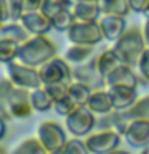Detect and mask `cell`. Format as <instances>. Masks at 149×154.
Returning <instances> with one entry per match:
<instances>
[{
  "instance_id": "obj_1",
  "label": "cell",
  "mask_w": 149,
  "mask_h": 154,
  "mask_svg": "<svg viewBox=\"0 0 149 154\" xmlns=\"http://www.w3.org/2000/svg\"><path fill=\"white\" fill-rule=\"evenodd\" d=\"M31 90L16 87L8 77L2 80L0 87V103H2V117L7 119H27L34 112L31 100Z\"/></svg>"
},
{
  "instance_id": "obj_2",
  "label": "cell",
  "mask_w": 149,
  "mask_h": 154,
  "mask_svg": "<svg viewBox=\"0 0 149 154\" xmlns=\"http://www.w3.org/2000/svg\"><path fill=\"white\" fill-rule=\"evenodd\" d=\"M112 48L123 64L132 66V67L138 66L143 53L147 48L146 38H144V34H143V27L130 26L123 32V35L117 42H114Z\"/></svg>"
},
{
  "instance_id": "obj_3",
  "label": "cell",
  "mask_w": 149,
  "mask_h": 154,
  "mask_svg": "<svg viewBox=\"0 0 149 154\" xmlns=\"http://www.w3.org/2000/svg\"><path fill=\"white\" fill-rule=\"evenodd\" d=\"M56 53V43L51 38H48L47 35H31L27 42H24L19 47L18 61L32 67H40L58 56Z\"/></svg>"
},
{
  "instance_id": "obj_4",
  "label": "cell",
  "mask_w": 149,
  "mask_h": 154,
  "mask_svg": "<svg viewBox=\"0 0 149 154\" xmlns=\"http://www.w3.org/2000/svg\"><path fill=\"white\" fill-rule=\"evenodd\" d=\"M8 79L13 82L16 87L27 90H38L43 87V82L40 79V72L38 67H32L27 64H23L21 61H11L7 64Z\"/></svg>"
},
{
  "instance_id": "obj_5",
  "label": "cell",
  "mask_w": 149,
  "mask_h": 154,
  "mask_svg": "<svg viewBox=\"0 0 149 154\" xmlns=\"http://www.w3.org/2000/svg\"><path fill=\"white\" fill-rule=\"evenodd\" d=\"M67 38L71 43L95 47L104 40V34L99 21H75L67 32Z\"/></svg>"
},
{
  "instance_id": "obj_6",
  "label": "cell",
  "mask_w": 149,
  "mask_h": 154,
  "mask_svg": "<svg viewBox=\"0 0 149 154\" xmlns=\"http://www.w3.org/2000/svg\"><path fill=\"white\" fill-rule=\"evenodd\" d=\"M96 114L88 106H80L75 112H72L69 117H66V128L72 137L84 138L88 137L90 132L96 128Z\"/></svg>"
},
{
  "instance_id": "obj_7",
  "label": "cell",
  "mask_w": 149,
  "mask_h": 154,
  "mask_svg": "<svg viewBox=\"0 0 149 154\" xmlns=\"http://www.w3.org/2000/svg\"><path fill=\"white\" fill-rule=\"evenodd\" d=\"M38 72H40V79L43 82V85L74 80L71 63L66 58H59V56H55L53 60H50L43 66H40L38 67Z\"/></svg>"
},
{
  "instance_id": "obj_8",
  "label": "cell",
  "mask_w": 149,
  "mask_h": 154,
  "mask_svg": "<svg viewBox=\"0 0 149 154\" xmlns=\"http://www.w3.org/2000/svg\"><path fill=\"white\" fill-rule=\"evenodd\" d=\"M122 143V135L115 130H99L90 133L85 138V144L91 154H109L119 149Z\"/></svg>"
},
{
  "instance_id": "obj_9",
  "label": "cell",
  "mask_w": 149,
  "mask_h": 154,
  "mask_svg": "<svg viewBox=\"0 0 149 154\" xmlns=\"http://www.w3.org/2000/svg\"><path fill=\"white\" fill-rule=\"evenodd\" d=\"M72 77L75 82H80L87 87H90L91 90H104V87H108L106 84V77L101 74L98 63H96V55L93 56V60H90L85 64L72 67Z\"/></svg>"
},
{
  "instance_id": "obj_10",
  "label": "cell",
  "mask_w": 149,
  "mask_h": 154,
  "mask_svg": "<svg viewBox=\"0 0 149 154\" xmlns=\"http://www.w3.org/2000/svg\"><path fill=\"white\" fill-rule=\"evenodd\" d=\"M37 137L50 152L62 149L66 146V143L69 141L67 135H66V130L58 122H53V120H45V122H42L38 125Z\"/></svg>"
},
{
  "instance_id": "obj_11",
  "label": "cell",
  "mask_w": 149,
  "mask_h": 154,
  "mask_svg": "<svg viewBox=\"0 0 149 154\" xmlns=\"http://www.w3.org/2000/svg\"><path fill=\"white\" fill-rule=\"evenodd\" d=\"M123 140L135 149L149 148V120L144 119L130 120L127 132L123 133Z\"/></svg>"
},
{
  "instance_id": "obj_12",
  "label": "cell",
  "mask_w": 149,
  "mask_h": 154,
  "mask_svg": "<svg viewBox=\"0 0 149 154\" xmlns=\"http://www.w3.org/2000/svg\"><path fill=\"white\" fill-rule=\"evenodd\" d=\"M19 23L29 31L31 35H47L53 29L51 18L42 11H26Z\"/></svg>"
},
{
  "instance_id": "obj_13",
  "label": "cell",
  "mask_w": 149,
  "mask_h": 154,
  "mask_svg": "<svg viewBox=\"0 0 149 154\" xmlns=\"http://www.w3.org/2000/svg\"><path fill=\"white\" fill-rule=\"evenodd\" d=\"M101 27H103L104 40L108 42H117L120 37L123 35V32L128 29L127 19L122 16H112V14H103V18L99 19Z\"/></svg>"
},
{
  "instance_id": "obj_14",
  "label": "cell",
  "mask_w": 149,
  "mask_h": 154,
  "mask_svg": "<svg viewBox=\"0 0 149 154\" xmlns=\"http://www.w3.org/2000/svg\"><path fill=\"white\" fill-rule=\"evenodd\" d=\"M109 91H111V96H112L115 111H127L139 100L136 88H132V87L115 85V87H109Z\"/></svg>"
},
{
  "instance_id": "obj_15",
  "label": "cell",
  "mask_w": 149,
  "mask_h": 154,
  "mask_svg": "<svg viewBox=\"0 0 149 154\" xmlns=\"http://www.w3.org/2000/svg\"><path fill=\"white\" fill-rule=\"evenodd\" d=\"M106 84L109 87H115V85H123V87H132V88H138L139 82V75H136L133 72L132 66L122 64L120 67H117L109 77H106Z\"/></svg>"
},
{
  "instance_id": "obj_16",
  "label": "cell",
  "mask_w": 149,
  "mask_h": 154,
  "mask_svg": "<svg viewBox=\"0 0 149 154\" xmlns=\"http://www.w3.org/2000/svg\"><path fill=\"white\" fill-rule=\"evenodd\" d=\"M31 38V34L19 21H8L0 27V40H10L23 45Z\"/></svg>"
},
{
  "instance_id": "obj_17",
  "label": "cell",
  "mask_w": 149,
  "mask_h": 154,
  "mask_svg": "<svg viewBox=\"0 0 149 154\" xmlns=\"http://www.w3.org/2000/svg\"><path fill=\"white\" fill-rule=\"evenodd\" d=\"M87 106H88L95 114H103V116L115 111L114 109V101H112V96H111L109 88L108 90H95L93 93H91Z\"/></svg>"
},
{
  "instance_id": "obj_18",
  "label": "cell",
  "mask_w": 149,
  "mask_h": 154,
  "mask_svg": "<svg viewBox=\"0 0 149 154\" xmlns=\"http://www.w3.org/2000/svg\"><path fill=\"white\" fill-rule=\"evenodd\" d=\"M72 13L75 21H99L101 7L98 2H88V0H79L72 5Z\"/></svg>"
},
{
  "instance_id": "obj_19",
  "label": "cell",
  "mask_w": 149,
  "mask_h": 154,
  "mask_svg": "<svg viewBox=\"0 0 149 154\" xmlns=\"http://www.w3.org/2000/svg\"><path fill=\"white\" fill-rule=\"evenodd\" d=\"M96 63H98V67L104 77H109L117 67L123 64L120 61V58L115 55L114 48H104V50H101L96 55Z\"/></svg>"
},
{
  "instance_id": "obj_20",
  "label": "cell",
  "mask_w": 149,
  "mask_h": 154,
  "mask_svg": "<svg viewBox=\"0 0 149 154\" xmlns=\"http://www.w3.org/2000/svg\"><path fill=\"white\" fill-rule=\"evenodd\" d=\"M95 56V47L91 45H77V43H72V45L66 50L64 58L71 64L74 66H80L88 63L90 60H93Z\"/></svg>"
},
{
  "instance_id": "obj_21",
  "label": "cell",
  "mask_w": 149,
  "mask_h": 154,
  "mask_svg": "<svg viewBox=\"0 0 149 154\" xmlns=\"http://www.w3.org/2000/svg\"><path fill=\"white\" fill-rule=\"evenodd\" d=\"M99 7H101V13L103 14L127 18V14L133 13L132 7H130V0H101Z\"/></svg>"
},
{
  "instance_id": "obj_22",
  "label": "cell",
  "mask_w": 149,
  "mask_h": 154,
  "mask_svg": "<svg viewBox=\"0 0 149 154\" xmlns=\"http://www.w3.org/2000/svg\"><path fill=\"white\" fill-rule=\"evenodd\" d=\"M11 154H50V151L43 146V143L38 140V137H31L23 140L11 151Z\"/></svg>"
},
{
  "instance_id": "obj_23",
  "label": "cell",
  "mask_w": 149,
  "mask_h": 154,
  "mask_svg": "<svg viewBox=\"0 0 149 154\" xmlns=\"http://www.w3.org/2000/svg\"><path fill=\"white\" fill-rule=\"evenodd\" d=\"M31 100H32L34 111L47 112V111H50V109H55V101L51 100V96L47 93V90L43 88V87L38 90H32Z\"/></svg>"
},
{
  "instance_id": "obj_24",
  "label": "cell",
  "mask_w": 149,
  "mask_h": 154,
  "mask_svg": "<svg viewBox=\"0 0 149 154\" xmlns=\"http://www.w3.org/2000/svg\"><path fill=\"white\" fill-rule=\"evenodd\" d=\"M122 112H123V116H125L128 120H135V119L149 120V96L139 98L130 109L122 111Z\"/></svg>"
},
{
  "instance_id": "obj_25",
  "label": "cell",
  "mask_w": 149,
  "mask_h": 154,
  "mask_svg": "<svg viewBox=\"0 0 149 154\" xmlns=\"http://www.w3.org/2000/svg\"><path fill=\"white\" fill-rule=\"evenodd\" d=\"M51 23H53V29L58 32H69V29L74 26L75 23V16L74 13H72V8L69 10H62V11H59L58 14H55V16L51 18Z\"/></svg>"
},
{
  "instance_id": "obj_26",
  "label": "cell",
  "mask_w": 149,
  "mask_h": 154,
  "mask_svg": "<svg viewBox=\"0 0 149 154\" xmlns=\"http://www.w3.org/2000/svg\"><path fill=\"white\" fill-rule=\"evenodd\" d=\"M91 93H93V90H91L90 87L80 84V82H75V80H74V82L71 84L69 98H71L72 101H75L79 106H87V103H88Z\"/></svg>"
},
{
  "instance_id": "obj_27",
  "label": "cell",
  "mask_w": 149,
  "mask_h": 154,
  "mask_svg": "<svg viewBox=\"0 0 149 154\" xmlns=\"http://www.w3.org/2000/svg\"><path fill=\"white\" fill-rule=\"evenodd\" d=\"M19 47H21L19 43L10 40H0V60H2L3 64H8V63L18 60Z\"/></svg>"
},
{
  "instance_id": "obj_28",
  "label": "cell",
  "mask_w": 149,
  "mask_h": 154,
  "mask_svg": "<svg viewBox=\"0 0 149 154\" xmlns=\"http://www.w3.org/2000/svg\"><path fill=\"white\" fill-rule=\"evenodd\" d=\"M72 82H58V84H50V85H43V88L47 90V93L51 96V100L58 103V101L64 100L69 96V88H71Z\"/></svg>"
},
{
  "instance_id": "obj_29",
  "label": "cell",
  "mask_w": 149,
  "mask_h": 154,
  "mask_svg": "<svg viewBox=\"0 0 149 154\" xmlns=\"http://www.w3.org/2000/svg\"><path fill=\"white\" fill-rule=\"evenodd\" d=\"M72 5H74V3L69 2V0H45L42 11L45 13L47 16L53 18L55 14H58L59 11H62V10L72 8Z\"/></svg>"
},
{
  "instance_id": "obj_30",
  "label": "cell",
  "mask_w": 149,
  "mask_h": 154,
  "mask_svg": "<svg viewBox=\"0 0 149 154\" xmlns=\"http://www.w3.org/2000/svg\"><path fill=\"white\" fill-rule=\"evenodd\" d=\"M80 106L75 103V101H72L69 96L64 100H61V101H58V103H55V111L59 116H62V117H69V116L72 112H75L77 109H79Z\"/></svg>"
},
{
  "instance_id": "obj_31",
  "label": "cell",
  "mask_w": 149,
  "mask_h": 154,
  "mask_svg": "<svg viewBox=\"0 0 149 154\" xmlns=\"http://www.w3.org/2000/svg\"><path fill=\"white\" fill-rule=\"evenodd\" d=\"M136 67L139 71V82H141V85H147L149 84V47L143 53Z\"/></svg>"
},
{
  "instance_id": "obj_32",
  "label": "cell",
  "mask_w": 149,
  "mask_h": 154,
  "mask_svg": "<svg viewBox=\"0 0 149 154\" xmlns=\"http://www.w3.org/2000/svg\"><path fill=\"white\" fill-rule=\"evenodd\" d=\"M64 151L66 154H91L88 151V148H87L85 141H82L80 138H75V137L66 143Z\"/></svg>"
},
{
  "instance_id": "obj_33",
  "label": "cell",
  "mask_w": 149,
  "mask_h": 154,
  "mask_svg": "<svg viewBox=\"0 0 149 154\" xmlns=\"http://www.w3.org/2000/svg\"><path fill=\"white\" fill-rule=\"evenodd\" d=\"M11 10V21H19L24 14V2L26 0H8Z\"/></svg>"
},
{
  "instance_id": "obj_34",
  "label": "cell",
  "mask_w": 149,
  "mask_h": 154,
  "mask_svg": "<svg viewBox=\"0 0 149 154\" xmlns=\"http://www.w3.org/2000/svg\"><path fill=\"white\" fill-rule=\"evenodd\" d=\"M130 7H132L133 13H143L146 14L147 7H149V0H130Z\"/></svg>"
},
{
  "instance_id": "obj_35",
  "label": "cell",
  "mask_w": 149,
  "mask_h": 154,
  "mask_svg": "<svg viewBox=\"0 0 149 154\" xmlns=\"http://www.w3.org/2000/svg\"><path fill=\"white\" fill-rule=\"evenodd\" d=\"M45 0H26L24 2V13L26 11H40Z\"/></svg>"
},
{
  "instance_id": "obj_36",
  "label": "cell",
  "mask_w": 149,
  "mask_h": 154,
  "mask_svg": "<svg viewBox=\"0 0 149 154\" xmlns=\"http://www.w3.org/2000/svg\"><path fill=\"white\" fill-rule=\"evenodd\" d=\"M143 34H144V38H146L147 47H149V16L146 18V23H144V26H143Z\"/></svg>"
},
{
  "instance_id": "obj_37",
  "label": "cell",
  "mask_w": 149,
  "mask_h": 154,
  "mask_svg": "<svg viewBox=\"0 0 149 154\" xmlns=\"http://www.w3.org/2000/svg\"><path fill=\"white\" fill-rule=\"evenodd\" d=\"M7 122H8V119H7V117H2V137H0L2 140L5 138V135H7V130H8Z\"/></svg>"
},
{
  "instance_id": "obj_38",
  "label": "cell",
  "mask_w": 149,
  "mask_h": 154,
  "mask_svg": "<svg viewBox=\"0 0 149 154\" xmlns=\"http://www.w3.org/2000/svg\"><path fill=\"white\" fill-rule=\"evenodd\" d=\"M109 154H130L128 151H123V149H115V151L109 152Z\"/></svg>"
},
{
  "instance_id": "obj_39",
  "label": "cell",
  "mask_w": 149,
  "mask_h": 154,
  "mask_svg": "<svg viewBox=\"0 0 149 154\" xmlns=\"http://www.w3.org/2000/svg\"><path fill=\"white\" fill-rule=\"evenodd\" d=\"M50 154H66V151H64V148H62V149H58V151H51Z\"/></svg>"
},
{
  "instance_id": "obj_40",
  "label": "cell",
  "mask_w": 149,
  "mask_h": 154,
  "mask_svg": "<svg viewBox=\"0 0 149 154\" xmlns=\"http://www.w3.org/2000/svg\"><path fill=\"white\" fill-rule=\"evenodd\" d=\"M0 154H8V151H7V148H5V146L0 148Z\"/></svg>"
},
{
  "instance_id": "obj_41",
  "label": "cell",
  "mask_w": 149,
  "mask_h": 154,
  "mask_svg": "<svg viewBox=\"0 0 149 154\" xmlns=\"http://www.w3.org/2000/svg\"><path fill=\"white\" fill-rule=\"evenodd\" d=\"M141 154H149V148H146V149H143V152Z\"/></svg>"
},
{
  "instance_id": "obj_42",
  "label": "cell",
  "mask_w": 149,
  "mask_h": 154,
  "mask_svg": "<svg viewBox=\"0 0 149 154\" xmlns=\"http://www.w3.org/2000/svg\"><path fill=\"white\" fill-rule=\"evenodd\" d=\"M88 2H98V3H99V2H101V0H88Z\"/></svg>"
},
{
  "instance_id": "obj_43",
  "label": "cell",
  "mask_w": 149,
  "mask_h": 154,
  "mask_svg": "<svg viewBox=\"0 0 149 154\" xmlns=\"http://www.w3.org/2000/svg\"><path fill=\"white\" fill-rule=\"evenodd\" d=\"M69 2H72V3H75V2H79V0H69Z\"/></svg>"
},
{
  "instance_id": "obj_44",
  "label": "cell",
  "mask_w": 149,
  "mask_h": 154,
  "mask_svg": "<svg viewBox=\"0 0 149 154\" xmlns=\"http://www.w3.org/2000/svg\"><path fill=\"white\" fill-rule=\"evenodd\" d=\"M146 16H149V7H147V11H146Z\"/></svg>"
}]
</instances>
